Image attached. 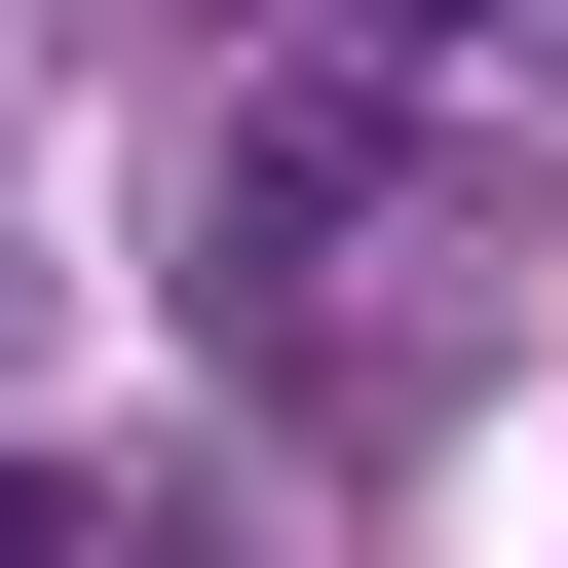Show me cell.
Returning a JSON list of instances; mask_svg holds the SVG:
<instances>
[{"instance_id": "6da1fadb", "label": "cell", "mask_w": 568, "mask_h": 568, "mask_svg": "<svg viewBox=\"0 0 568 568\" xmlns=\"http://www.w3.org/2000/svg\"><path fill=\"white\" fill-rule=\"evenodd\" d=\"M0 568H77V530H39V493H0Z\"/></svg>"}, {"instance_id": "7a4b0ae2", "label": "cell", "mask_w": 568, "mask_h": 568, "mask_svg": "<svg viewBox=\"0 0 568 568\" xmlns=\"http://www.w3.org/2000/svg\"><path fill=\"white\" fill-rule=\"evenodd\" d=\"M379 39H455V0H379Z\"/></svg>"}]
</instances>
